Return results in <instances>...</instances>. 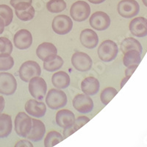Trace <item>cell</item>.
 I'll list each match as a JSON object with an SVG mask.
<instances>
[{"label": "cell", "mask_w": 147, "mask_h": 147, "mask_svg": "<svg viewBox=\"0 0 147 147\" xmlns=\"http://www.w3.org/2000/svg\"><path fill=\"white\" fill-rule=\"evenodd\" d=\"M13 42L15 47L18 49H27L30 48L32 44V34L29 30L22 29L15 34Z\"/></svg>", "instance_id": "13"}, {"label": "cell", "mask_w": 147, "mask_h": 147, "mask_svg": "<svg viewBox=\"0 0 147 147\" xmlns=\"http://www.w3.org/2000/svg\"><path fill=\"white\" fill-rule=\"evenodd\" d=\"M52 27L54 32L58 35H66L73 27V22L68 16L58 15L52 21Z\"/></svg>", "instance_id": "7"}, {"label": "cell", "mask_w": 147, "mask_h": 147, "mask_svg": "<svg viewBox=\"0 0 147 147\" xmlns=\"http://www.w3.org/2000/svg\"><path fill=\"white\" fill-rule=\"evenodd\" d=\"M89 23L92 28L98 31L105 30L110 25V18L106 13L97 11L91 15Z\"/></svg>", "instance_id": "11"}, {"label": "cell", "mask_w": 147, "mask_h": 147, "mask_svg": "<svg viewBox=\"0 0 147 147\" xmlns=\"http://www.w3.org/2000/svg\"><path fill=\"white\" fill-rule=\"evenodd\" d=\"M72 104L74 109L80 113H88L94 109V102L88 95L85 94L76 96L74 98Z\"/></svg>", "instance_id": "12"}, {"label": "cell", "mask_w": 147, "mask_h": 147, "mask_svg": "<svg viewBox=\"0 0 147 147\" xmlns=\"http://www.w3.org/2000/svg\"><path fill=\"white\" fill-rule=\"evenodd\" d=\"M118 52L117 44L111 40H104L98 48V56L103 62L108 63L115 60Z\"/></svg>", "instance_id": "1"}, {"label": "cell", "mask_w": 147, "mask_h": 147, "mask_svg": "<svg viewBox=\"0 0 147 147\" xmlns=\"http://www.w3.org/2000/svg\"><path fill=\"white\" fill-rule=\"evenodd\" d=\"M63 63L62 57L57 55H54L44 60V68L47 71L53 72L62 68Z\"/></svg>", "instance_id": "23"}, {"label": "cell", "mask_w": 147, "mask_h": 147, "mask_svg": "<svg viewBox=\"0 0 147 147\" xmlns=\"http://www.w3.org/2000/svg\"><path fill=\"white\" fill-rule=\"evenodd\" d=\"M41 74V69L38 63L32 60H28L21 65L18 75L22 81L25 82H30L32 78L39 77Z\"/></svg>", "instance_id": "3"}, {"label": "cell", "mask_w": 147, "mask_h": 147, "mask_svg": "<svg viewBox=\"0 0 147 147\" xmlns=\"http://www.w3.org/2000/svg\"><path fill=\"white\" fill-rule=\"evenodd\" d=\"M68 99L65 92L57 89H51L46 97V103L52 110H57L66 105Z\"/></svg>", "instance_id": "2"}, {"label": "cell", "mask_w": 147, "mask_h": 147, "mask_svg": "<svg viewBox=\"0 0 147 147\" xmlns=\"http://www.w3.org/2000/svg\"><path fill=\"white\" fill-rule=\"evenodd\" d=\"M141 54L137 50H129L124 53L123 63L126 67L133 65H138L141 61Z\"/></svg>", "instance_id": "27"}, {"label": "cell", "mask_w": 147, "mask_h": 147, "mask_svg": "<svg viewBox=\"0 0 147 147\" xmlns=\"http://www.w3.org/2000/svg\"><path fill=\"white\" fill-rule=\"evenodd\" d=\"M12 119L10 115L0 113V138H5L12 132Z\"/></svg>", "instance_id": "24"}, {"label": "cell", "mask_w": 147, "mask_h": 147, "mask_svg": "<svg viewBox=\"0 0 147 147\" xmlns=\"http://www.w3.org/2000/svg\"><path fill=\"white\" fill-rule=\"evenodd\" d=\"M13 52V44L7 38L0 37V55H10Z\"/></svg>", "instance_id": "33"}, {"label": "cell", "mask_w": 147, "mask_h": 147, "mask_svg": "<svg viewBox=\"0 0 147 147\" xmlns=\"http://www.w3.org/2000/svg\"><path fill=\"white\" fill-rule=\"evenodd\" d=\"M29 2V3H32V0H10V5L13 6V7H15L16 5L18 3H21V2Z\"/></svg>", "instance_id": "36"}, {"label": "cell", "mask_w": 147, "mask_h": 147, "mask_svg": "<svg viewBox=\"0 0 147 147\" xmlns=\"http://www.w3.org/2000/svg\"><path fill=\"white\" fill-rule=\"evenodd\" d=\"M70 77L66 72L58 71L52 77V82L55 87L59 89L66 88L70 85Z\"/></svg>", "instance_id": "22"}, {"label": "cell", "mask_w": 147, "mask_h": 147, "mask_svg": "<svg viewBox=\"0 0 147 147\" xmlns=\"http://www.w3.org/2000/svg\"><path fill=\"white\" fill-rule=\"evenodd\" d=\"M14 147H34L33 144L31 143V141L27 139H24L21 140L16 144Z\"/></svg>", "instance_id": "34"}, {"label": "cell", "mask_w": 147, "mask_h": 147, "mask_svg": "<svg viewBox=\"0 0 147 147\" xmlns=\"http://www.w3.org/2000/svg\"><path fill=\"white\" fill-rule=\"evenodd\" d=\"M88 1L92 4H101L105 2V0H88Z\"/></svg>", "instance_id": "39"}, {"label": "cell", "mask_w": 147, "mask_h": 147, "mask_svg": "<svg viewBox=\"0 0 147 147\" xmlns=\"http://www.w3.org/2000/svg\"><path fill=\"white\" fill-rule=\"evenodd\" d=\"M90 14V5L84 1H77L71 7L70 15L74 21L76 22H84L88 18Z\"/></svg>", "instance_id": "6"}, {"label": "cell", "mask_w": 147, "mask_h": 147, "mask_svg": "<svg viewBox=\"0 0 147 147\" xmlns=\"http://www.w3.org/2000/svg\"><path fill=\"white\" fill-rule=\"evenodd\" d=\"M47 8L52 13H58L66 8V3L64 0H49L47 4Z\"/></svg>", "instance_id": "29"}, {"label": "cell", "mask_w": 147, "mask_h": 147, "mask_svg": "<svg viewBox=\"0 0 147 147\" xmlns=\"http://www.w3.org/2000/svg\"><path fill=\"white\" fill-rule=\"evenodd\" d=\"M5 27V22H4L3 19H2V18L0 17V35H1V34L4 32Z\"/></svg>", "instance_id": "38"}, {"label": "cell", "mask_w": 147, "mask_h": 147, "mask_svg": "<svg viewBox=\"0 0 147 147\" xmlns=\"http://www.w3.org/2000/svg\"><path fill=\"white\" fill-rule=\"evenodd\" d=\"M129 79V77H126L125 78H124V79H123V80H122V81H121V85H120L121 88H123V86H124V84H125L126 82H127V81H128Z\"/></svg>", "instance_id": "40"}, {"label": "cell", "mask_w": 147, "mask_h": 147, "mask_svg": "<svg viewBox=\"0 0 147 147\" xmlns=\"http://www.w3.org/2000/svg\"><path fill=\"white\" fill-rule=\"evenodd\" d=\"M56 123L62 128H68L71 127L75 121V115L71 110L63 109L59 110L55 116Z\"/></svg>", "instance_id": "19"}, {"label": "cell", "mask_w": 147, "mask_h": 147, "mask_svg": "<svg viewBox=\"0 0 147 147\" xmlns=\"http://www.w3.org/2000/svg\"><path fill=\"white\" fill-rule=\"evenodd\" d=\"M24 108L28 115L37 118L43 117L47 112V106L45 104L38 102V100L36 99H30L27 101Z\"/></svg>", "instance_id": "15"}, {"label": "cell", "mask_w": 147, "mask_h": 147, "mask_svg": "<svg viewBox=\"0 0 147 147\" xmlns=\"http://www.w3.org/2000/svg\"><path fill=\"white\" fill-rule=\"evenodd\" d=\"M138 65H130V66L127 67V69L125 70V76L126 77L130 78L131 76L132 75V74L134 73V71L136 70V69L138 68Z\"/></svg>", "instance_id": "35"}, {"label": "cell", "mask_w": 147, "mask_h": 147, "mask_svg": "<svg viewBox=\"0 0 147 147\" xmlns=\"http://www.w3.org/2000/svg\"><path fill=\"white\" fill-rule=\"evenodd\" d=\"M64 139L63 136L57 131H51L47 134L44 139V146L45 147H53L61 142Z\"/></svg>", "instance_id": "28"}, {"label": "cell", "mask_w": 147, "mask_h": 147, "mask_svg": "<svg viewBox=\"0 0 147 147\" xmlns=\"http://www.w3.org/2000/svg\"><path fill=\"white\" fill-rule=\"evenodd\" d=\"M14 65V60L10 55H0V71H7Z\"/></svg>", "instance_id": "32"}, {"label": "cell", "mask_w": 147, "mask_h": 147, "mask_svg": "<svg viewBox=\"0 0 147 147\" xmlns=\"http://www.w3.org/2000/svg\"><path fill=\"white\" fill-rule=\"evenodd\" d=\"M57 49L54 44L49 42H44L38 47L36 49V55L41 60L44 61L47 57L52 55H57Z\"/></svg>", "instance_id": "21"}, {"label": "cell", "mask_w": 147, "mask_h": 147, "mask_svg": "<svg viewBox=\"0 0 147 147\" xmlns=\"http://www.w3.org/2000/svg\"><path fill=\"white\" fill-rule=\"evenodd\" d=\"M47 90V85L44 79L40 77H35L29 82V91L34 99L43 100Z\"/></svg>", "instance_id": "5"}, {"label": "cell", "mask_w": 147, "mask_h": 147, "mask_svg": "<svg viewBox=\"0 0 147 147\" xmlns=\"http://www.w3.org/2000/svg\"><path fill=\"white\" fill-rule=\"evenodd\" d=\"M99 88H100V84L99 80L95 77H86L81 82V89L86 95H96L99 92Z\"/></svg>", "instance_id": "20"}, {"label": "cell", "mask_w": 147, "mask_h": 147, "mask_svg": "<svg viewBox=\"0 0 147 147\" xmlns=\"http://www.w3.org/2000/svg\"><path fill=\"white\" fill-rule=\"evenodd\" d=\"M143 1V3H144V5H145L146 7H147V0H142Z\"/></svg>", "instance_id": "41"}, {"label": "cell", "mask_w": 147, "mask_h": 147, "mask_svg": "<svg viewBox=\"0 0 147 147\" xmlns=\"http://www.w3.org/2000/svg\"><path fill=\"white\" fill-rule=\"evenodd\" d=\"M80 40L84 47L90 49L96 48L97 44H99V37L97 33L90 29L82 30L80 36Z\"/></svg>", "instance_id": "18"}, {"label": "cell", "mask_w": 147, "mask_h": 147, "mask_svg": "<svg viewBox=\"0 0 147 147\" xmlns=\"http://www.w3.org/2000/svg\"><path fill=\"white\" fill-rule=\"evenodd\" d=\"M89 121H90V119L88 118L87 116H85V115H82V116H80V117L77 118V119H75L74 123L71 127L64 129V138H68L69 136H70L71 135L74 133L76 131L78 130L79 129H80L82 126L85 125V124H87Z\"/></svg>", "instance_id": "26"}, {"label": "cell", "mask_w": 147, "mask_h": 147, "mask_svg": "<svg viewBox=\"0 0 147 147\" xmlns=\"http://www.w3.org/2000/svg\"><path fill=\"white\" fill-rule=\"evenodd\" d=\"M14 8L16 16L23 22L31 20L35 16V8L32 7V3L25 2H21L17 4Z\"/></svg>", "instance_id": "14"}, {"label": "cell", "mask_w": 147, "mask_h": 147, "mask_svg": "<svg viewBox=\"0 0 147 147\" xmlns=\"http://www.w3.org/2000/svg\"><path fill=\"white\" fill-rule=\"evenodd\" d=\"M120 48L124 54L129 50H137L141 54L143 51V47L140 42L132 38H127L122 40Z\"/></svg>", "instance_id": "25"}, {"label": "cell", "mask_w": 147, "mask_h": 147, "mask_svg": "<svg viewBox=\"0 0 147 147\" xmlns=\"http://www.w3.org/2000/svg\"><path fill=\"white\" fill-rule=\"evenodd\" d=\"M129 30L133 35L143 38L147 35V19L144 17H137L129 23Z\"/></svg>", "instance_id": "17"}, {"label": "cell", "mask_w": 147, "mask_h": 147, "mask_svg": "<svg viewBox=\"0 0 147 147\" xmlns=\"http://www.w3.org/2000/svg\"><path fill=\"white\" fill-rule=\"evenodd\" d=\"M17 88V81L12 74L7 72L0 73V94L13 95Z\"/></svg>", "instance_id": "8"}, {"label": "cell", "mask_w": 147, "mask_h": 147, "mask_svg": "<svg viewBox=\"0 0 147 147\" xmlns=\"http://www.w3.org/2000/svg\"><path fill=\"white\" fill-rule=\"evenodd\" d=\"M15 131L18 136L26 138L32 128V119L24 112L18 113L16 116Z\"/></svg>", "instance_id": "4"}, {"label": "cell", "mask_w": 147, "mask_h": 147, "mask_svg": "<svg viewBox=\"0 0 147 147\" xmlns=\"http://www.w3.org/2000/svg\"><path fill=\"white\" fill-rule=\"evenodd\" d=\"M140 5L135 0H121L118 5V12L121 16L132 18L138 14Z\"/></svg>", "instance_id": "9"}, {"label": "cell", "mask_w": 147, "mask_h": 147, "mask_svg": "<svg viewBox=\"0 0 147 147\" xmlns=\"http://www.w3.org/2000/svg\"><path fill=\"white\" fill-rule=\"evenodd\" d=\"M71 63L74 68L79 71H87L93 65L91 57L88 54L82 52H75L71 57Z\"/></svg>", "instance_id": "10"}, {"label": "cell", "mask_w": 147, "mask_h": 147, "mask_svg": "<svg viewBox=\"0 0 147 147\" xmlns=\"http://www.w3.org/2000/svg\"><path fill=\"white\" fill-rule=\"evenodd\" d=\"M32 128L26 138L32 142H38L44 138L46 133L45 124L40 120L32 119Z\"/></svg>", "instance_id": "16"}, {"label": "cell", "mask_w": 147, "mask_h": 147, "mask_svg": "<svg viewBox=\"0 0 147 147\" xmlns=\"http://www.w3.org/2000/svg\"><path fill=\"white\" fill-rule=\"evenodd\" d=\"M118 94V91L116 89H115L113 87H108L106 88L105 89H104L101 93L100 99L101 102L105 105H107V104L113 99L115 96Z\"/></svg>", "instance_id": "31"}, {"label": "cell", "mask_w": 147, "mask_h": 147, "mask_svg": "<svg viewBox=\"0 0 147 147\" xmlns=\"http://www.w3.org/2000/svg\"><path fill=\"white\" fill-rule=\"evenodd\" d=\"M0 17L5 22V27L10 24L13 18V10L7 5H0Z\"/></svg>", "instance_id": "30"}, {"label": "cell", "mask_w": 147, "mask_h": 147, "mask_svg": "<svg viewBox=\"0 0 147 147\" xmlns=\"http://www.w3.org/2000/svg\"><path fill=\"white\" fill-rule=\"evenodd\" d=\"M5 102L4 97L0 96V113L3 111V110L5 109Z\"/></svg>", "instance_id": "37"}]
</instances>
